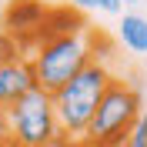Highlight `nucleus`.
Listing matches in <instances>:
<instances>
[{
	"label": "nucleus",
	"instance_id": "nucleus-3",
	"mask_svg": "<svg viewBox=\"0 0 147 147\" xmlns=\"http://www.w3.org/2000/svg\"><path fill=\"white\" fill-rule=\"evenodd\" d=\"M104 37L107 34L90 27V30H84V34L54 37V40H44L40 47H34L30 50V67H34L37 87L47 90V94H57L90 60H97V44H100Z\"/></svg>",
	"mask_w": 147,
	"mask_h": 147
},
{
	"label": "nucleus",
	"instance_id": "nucleus-9",
	"mask_svg": "<svg viewBox=\"0 0 147 147\" xmlns=\"http://www.w3.org/2000/svg\"><path fill=\"white\" fill-rule=\"evenodd\" d=\"M27 57V50L13 40V37H7L3 30H0V67H7V64H17V60H24Z\"/></svg>",
	"mask_w": 147,
	"mask_h": 147
},
{
	"label": "nucleus",
	"instance_id": "nucleus-11",
	"mask_svg": "<svg viewBox=\"0 0 147 147\" xmlns=\"http://www.w3.org/2000/svg\"><path fill=\"white\" fill-rule=\"evenodd\" d=\"M97 10H100V13H110V17H117L120 10H124V3H120V0H97Z\"/></svg>",
	"mask_w": 147,
	"mask_h": 147
},
{
	"label": "nucleus",
	"instance_id": "nucleus-5",
	"mask_svg": "<svg viewBox=\"0 0 147 147\" xmlns=\"http://www.w3.org/2000/svg\"><path fill=\"white\" fill-rule=\"evenodd\" d=\"M44 20H47V3L44 0H24V3H7L0 13V30L7 37H13L24 50L40 47L44 40Z\"/></svg>",
	"mask_w": 147,
	"mask_h": 147
},
{
	"label": "nucleus",
	"instance_id": "nucleus-2",
	"mask_svg": "<svg viewBox=\"0 0 147 147\" xmlns=\"http://www.w3.org/2000/svg\"><path fill=\"white\" fill-rule=\"evenodd\" d=\"M144 94H147L144 84L114 74L110 87L104 90L100 104L94 110V120L87 127V134H84V144L87 147H124L130 127L137 124L140 110L147 107Z\"/></svg>",
	"mask_w": 147,
	"mask_h": 147
},
{
	"label": "nucleus",
	"instance_id": "nucleus-1",
	"mask_svg": "<svg viewBox=\"0 0 147 147\" xmlns=\"http://www.w3.org/2000/svg\"><path fill=\"white\" fill-rule=\"evenodd\" d=\"M110 80H114V70H110L107 60H90L74 80H67L57 94H50L57 124L64 130L67 144H84V134L90 127L94 110L100 104L104 90L110 87Z\"/></svg>",
	"mask_w": 147,
	"mask_h": 147
},
{
	"label": "nucleus",
	"instance_id": "nucleus-8",
	"mask_svg": "<svg viewBox=\"0 0 147 147\" xmlns=\"http://www.w3.org/2000/svg\"><path fill=\"white\" fill-rule=\"evenodd\" d=\"M117 40L130 54H147V17L140 13H124L117 24Z\"/></svg>",
	"mask_w": 147,
	"mask_h": 147
},
{
	"label": "nucleus",
	"instance_id": "nucleus-13",
	"mask_svg": "<svg viewBox=\"0 0 147 147\" xmlns=\"http://www.w3.org/2000/svg\"><path fill=\"white\" fill-rule=\"evenodd\" d=\"M3 3H24V0H3Z\"/></svg>",
	"mask_w": 147,
	"mask_h": 147
},
{
	"label": "nucleus",
	"instance_id": "nucleus-7",
	"mask_svg": "<svg viewBox=\"0 0 147 147\" xmlns=\"http://www.w3.org/2000/svg\"><path fill=\"white\" fill-rule=\"evenodd\" d=\"M90 30L87 24V13H80L70 3H57V7H47V20H44V40H54V37H74ZM40 40V44H44Z\"/></svg>",
	"mask_w": 147,
	"mask_h": 147
},
{
	"label": "nucleus",
	"instance_id": "nucleus-6",
	"mask_svg": "<svg viewBox=\"0 0 147 147\" xmlns=\"http://www.w3.org/2000/svg\"><path fill=\"white\" fill-rule=\"evenodd\" d=\"M34 87H37V77H34V67H30V57L0 67V107H10L17 97L30 94Z\"/></svg>",
	"mask_w": 147,
	"mask_h": 147
},
{
	"label": "nucleus",
	"instance_id": "nucleus-12",
	"mask_svg": "<svg viewBox=\"0 0 147 147\" xmlns=\"http://www.w3.org/2000/svg\"><path fill=\"white\" fill-rule=\"evenodd\" d=\"M70 7H77L84 13V10H97V0H70Z\"/></svg>",
	"mask_w": 147,
	"mask_h": 147
},
{
	"label": "nucleus",
	"instance_id": "nucleus-4",
	"mask_svg": "<svg viewBox=\"0 0 147 147\" xmlns=\"http://www.w3.org/2000/svg\"><path fill=\"white\" fill-rule=\"evenodd\" d=\"M10 147H67L64 130L54 114V97L40 87L17 97L7 107Z\"/></svg>",
	"mask_w": 147,
	"mask_h": 147
},
{
	"label": "nucleus",
	"instance_id": "nucleus-10",
	"mask_svg": "<svg viewBox=\"0 0 147 147\" xmlns=\"http://www.w3.org/2000/svg\"><path fill=\"white\" fill-rule=\"evenodd\" d=\"M0 147H10V120H7V107H0Z\"/></svg>",
	"mask_w": 147,
	"mask_h": 147
}]
</instances>
